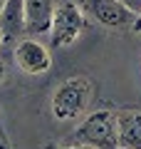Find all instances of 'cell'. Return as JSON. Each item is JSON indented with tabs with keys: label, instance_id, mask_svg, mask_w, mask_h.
I'll use <instances>...</instances> for the list:
<instances>
[{
	"label": "cell",
	"instance_id": "5",
	"mask_svg": "<svg viewBox=\"0 0 141 149\" xmlns=\"http://www.w3.org/2000/svg\"><path fill=\"white\" fill-rule=\"evenodd\" d=\"M15 62L27 74H45L52 65V57L42 42H37L35 37H25L15 45Z\"/></svg>",
	"mask_w": 141,
	"mask_h": 149
},
{
	"label": "cell",
	"instance_id": "8",
	"mask_svg": "<svg viewBox=\"0 0 141 149\" xmlns=\"http://www.w3.org/2000/svg\"><path fill=\"white\" fill-rule=\"evenodd\" d=\"M0 30L5 40H17V35H25V0L5 3V10L0 15Z\"/></svg>",
	"mask_w": 141,
	"mask_h": 149
},
{
	"label": "cell",
	"instance_id": "2",
	"mask_svg": "<svg viewBox=\"0 0 141 149\" xmlns=\"http://www.w3.org/2000/svg\"><path fill=\"white\" fill-rule=\"evenodd\" d=\"M89 100H92V82L84 77H69L59 82L52 92V114L59 122L77 119L87 112Z\"/></svg>",
	"mask_w": 141,
	"mask_h": 149
},
{
	"label": "cell",
	"instance_id": "14",
	"mask_svg": "<svg viewBox=\"0 0 141 149\" xmlns=\"http://www.w3.org/2000/svg\"><path fill=\"white\" fill-rule=\"evenodd\" d=\"M3 42H5V37H3V30H0V45H3Z\"/></svg>",
	"mask_w": 141,
	"mask_h": 149
},
{
	"label": "cell",
	"instance_id": "12",
	"mask_svg": "<svg viewBox=\"0 0 141 149\" xmlns=\"http://www.w3.org/2000/svg\"><path fill=\"white\" fill-rule=\"evenodd\" d=\"M5 62H3V60H0V82H3V80H5Z\"/></svg>",
	"mask_w": 141,
	"mask_h": 149
},
{
	"label": "cell",
	"instance_id": "9",
	"mask_svg": "<svg viewBox=\"0 0 141 149\" xmlns=\"http://www.w3.org/2000/svg\"><path fill=\"white\" fill-rule=\"evenodd\" d=\"M119 3H124V5H129L131 10H136V13L141 10V0H119Z\"/></svg>",
	"mask_w": 141,
	"mask_h": 149
},
{
	"label": "cell",
	"instance_id": "10",
	"mask_svg": "<svg viewBox=\"0 0 141 149\" xmlns=\"http://www.w3.org/2000/svg\"><path fill=\"white\" fill-rule=\"evenodd\" d=\"M0 149H8V139H5V134H3V129H0Z\"/></svg>",
	"mask_w": 141,
	"mask_h": 149
},
{
	"label": "cell",
	"instance_id": "13",
	"mask_svg": "<svg viewBox=\"0 0 141 149\" xmlns=\"http://www.w3.org/2000/svg\"><path fill=\"white\" fill-rule=\"evenodd\" d=\"M5 3L8 0H0V15H3V10H5Z\"/></svg>",
	"mask_w": 141,
	"mask_h": 149
},
{
	"label": "cell",
	"instance_id": "4",
	"mask_svg": "<svg viewBox=\"0 0 141 149\" xmlns=\"http://www.w3.org/2000/svg\"><path fill=\"white\" fill-rule=\"evenodd\" d=\"M87 10L97 22L106 27H126L136 22V10L119 0H87Z\"/></svg>",
	"mask_w": 141,
	"mask_h": 149
},
{
	"label": "cell",
	"instance_id": "7",
	"mask_svg": "<svg viewBox=\"0 0 141 149\" xmlns=\"http://www.w3.org/2000/svg\"><path fill=\"white\" fill-rule=\"evenodd\" d=\"M119 149H141V112H116Z\"/></svg>",
	"mask_w": 141,
	"mask_h": 149
},
{
	"label": "cell",
	"instance_id": "1",
	"mask_svg": "<svg viewBox=\"0 0 141 149\" xmlns=\"http://www.w3.org/2000/svg\"><path fill=\"white\" fill-rule=\"evenodd\" d=\"M74 144H87L94 149H119V127H116V112L97 109L74 132Z\"/></svg>",
	"mask_w": 141,
	"mask_h": 149
},
{
	"label": "cell",
	"instance_id": "3",
	"mask_svg": "<svg viewBox=\"0 0 141 149\" xmlns=\"http://www.w3.org/2000/svg\"><path fill=\"white\" fill-rule=\"evenodd\" d=\"M84 27V15L77 8V3L67 0L59 3L55 10V20H52V45L55 47H69V45L82 35Z\"/></svg>",
	"mask_w": 141,
	"mask_h": 149
},
{
	"label": "cell",
	"instance_id": "6",
	"mask_svg": "<svg viewBox=\"0 0 141 149\" xmlns=\"http://www.w3.org/2000/svg\"><path fill=\"white\" fill-rule=\"evenodd\" d=\"M55 3L52 0H25V35H45L52 30L55 20Z\"/></svg>",
	"mask_w": 141,
	"mask_h": 149
},
{
	"label": "cell",
	"instance_id": "11",
	"mask_svg": "<svg viewBox=\"0 0 141 149\" xmlns=\"http://www.w3.org/2000/svg\"><path fill=\"white\" fill-rule=\"evenodd\" d=\"M62 149H94V147H87V144H72V147H62Z\"/></svg>",
	"mask_w": 141,
	"mask_h": 149
}]
</instances>
